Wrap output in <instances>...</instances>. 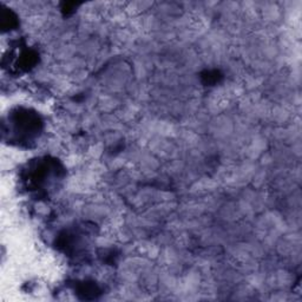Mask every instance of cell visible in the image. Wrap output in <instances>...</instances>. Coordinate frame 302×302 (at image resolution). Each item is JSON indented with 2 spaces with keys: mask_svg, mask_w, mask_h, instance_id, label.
<instances>
[{
  "mask_svg": "<svg viewBox=\"0 0 302 302\" xmlns=\"http://www.w3.org/2000/svg\"><path fill=\"white\" fill-rule=\"evenodd\" d=\"M59 173L60 168L56 161H49L47 159L39 160L29 166L25 182L32 190L49 188L54 178L57 180L59 177Z\"/></svg>",
  "mask_w": 302,
  "mask_h": 302,
  "instance_id": "1",
  "label": "cell"
},
{
  "mask_svg": "<svg viewBox=\"0 0 302 302\" xmlns=\"http://www.w3.org/2000/svg\"><path fill=\"white\" fill-rule=\"evenodd\" d=\"M11 125L16 138L19 142H31L42 131L43 122L36 112L30 110L18 109L11 116Z\"/></svg>",
  "mask_w": 302,
  "mask_h": 302,
  "instance_id": "2",
  "label": "cell"
},
{
  "mask_svg": "<svg viewBox=\"0 0 302 302\" xmlns=\"http://www.w3.org/2000/svg\"><path fill=\"white\" fill-rule=\"evenodd\" d=\"M38 61V53L33 50H26L20 53L19 59L17 60V67L20 71H27L33 67Z\"/></svg>",
  "mask_w": 302,
  "mask_h": 302,
  "instance_id": "3",
  "label": "cell"
},
{
  "mask_svg": "<svg viewBox=\"0 0 302 302\" xmlns=\"http://www.w3.org/2000/svg\"><path fill=\"white\" fill-rule=\"evenodd\" d=\"M99 293L101 290L94 282H83L78 286V294L83 295V298H87V300L96 298Z\"/></svg>",
  "mask_w": 302,
  "mask_h": 302,
  "instance_id": "4",
  "label": "cell"
},
{
  "mask_svg": "<svg viewBox=\"0 0 302 302\" xmlns=\"http://www.w3.org/2000/svg\"><path fill=\"white\" fill-rule=\"evenodd\" d=\"M2 25L4 29H13L18 25L17 17L12 11H4L2 13Z\"/></svg>",
  "mask_w": 302,
  "mask_h": 302,
  "instance_id": "5",
  "label": "cell"
},
{
  "mask_svg": "<svg viewBox=\"0 0 302 302\" xmlns=\"http://www.w3.org/2000/svg\"><path fill=\"white\" fill-rule=\"evenodd\" d=\"M221 73L218 71L212 70V71H205L203 74H202V80H203L204 84L207 85H212L218 83V81L221 80Z\"/></svg>",
  "mask_w": 302,
  "mask_h": 302,
  "instance_id": "6",
  "label": "cell"
}]
</instances>
